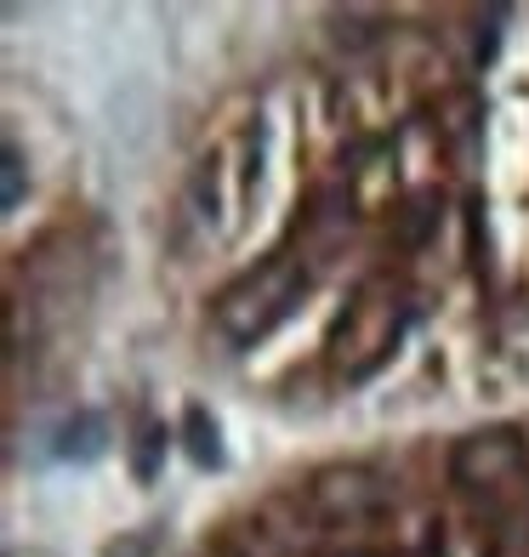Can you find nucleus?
Wrapping results in <instances>:
<instances>
[{
  "label": "nucleus",
  "mask_w": 529,
  "mask_h": 557,
  "mask_svg": "<svg viewBox=\"0 0 529 557\" xmlns=\"http://www.w3.org/2000/svg\"><path fill=\"white\" fill-rule=\"evenodd\" d=\"M103 444H109V426H103V416H91V410H81L63 433H58V461H97L103 455Z\"/></svg>",
  "instance_id": "obj_1"
},
{
  "label": "nucleus",
  "mask_w": 529,
  "mask_h": 557,
  "mask_svg": "<svg viewBox=\"0 0 529 557\" xmlns=\"http://www.w3.org/2000/svg\"><path fill=\"white\" fill-rule=\"evenodd\" d=\"M17 199H23V154L7 148V211H17Z\"/></svg>",
  "instance_id": "obj_3"
},
{
  "label": "nucleus",
  "mask_w": 529,
  "mask_h": 557,
  "mask_svg": "<svg viewBox=\"0 0 529 557\" xmlns=\"http://www.w3.org/2000/svg\"><path fill=\"white\" fill-rule=\"evenodd\" d=\"M188 433H194V461L211 467L217 461V433H206V410H188Z\"/></svg>",
  "instance_id": "obj_2"
}]
</instances>
